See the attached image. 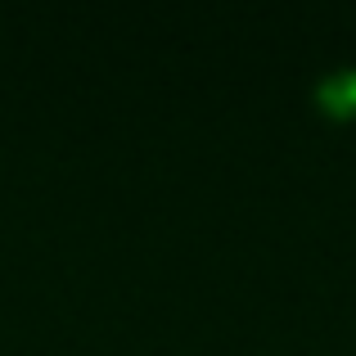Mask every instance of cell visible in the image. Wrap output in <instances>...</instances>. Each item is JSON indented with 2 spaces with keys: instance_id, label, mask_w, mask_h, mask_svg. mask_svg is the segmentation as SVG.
Returning <instances> with one entry per match:
<instances>
[{
  "instance_id": "1",
  "label": "cell",
  "mask_w": 356,
  "mask_h": 356,
  "mask_svg": "<svg viewBox=\"0 0 356 356\" xmlns=\"http://www.w3.org/2000/svg\"><path fill=\"white\" fill-rule=\"evenodd\" d=\"M316 99H321L330 113H352L356 108V68L330 72V77L321 81V90H316Z\"/></svg>"
}]
</instances>
